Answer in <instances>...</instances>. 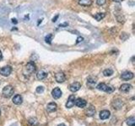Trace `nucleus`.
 <instances>
[{
	"label": "nucleus",
	"instance_id": "nucleus-1",
	"mask_svg": "<svg viewBox=\"0 0 135 126\" xmlns=\"http://www.w3.org/2000/svg\"><path fill=\"white\" fill-rule=\"evenodd\" d=\"M36 64L33 62H30L26 64L25 67H24V73L25 75H30L32 74L33 72H36Z\"/></svg>",
	"mask_w": 135,
	"mask_h": 126
},
{
	"label": "nucleus",
	"instance_id": "nucleus-2",
	"mask_svg": "<svg viewBox=\"0 0 135 126\" xmlns=\"http://www.w3.org/2000/svg\"><path fill=\"white\" fill-rule=\"evenodd\" d=\"M96 88L98 90H101V91H103V92H106V93H112L114 92L115 88L112 86H107L105 83H100L96 86Z\"/></svg>",
	"mask_w": 135,
	"mask_h": 126
},
{
	"label": "nucleus",
	"instance_id": "nucleus-3",
	"mask_svg": "<svg viewBox=\"0 0 135 126\" xmlns=\"http://www.w3.org/2000/svg\"><path fill=\"white\" fill-rule=\"evenodd\" d=\"M3 96L4 97H10L12 96V95L14 94V88L12 86H10V85H8V86H6L3 87Z\"/></svg>",
	"mask_w": 135,
	"mask_h": 126
},
{
	"label": "nucleus",
	"instance_id": "nucleus-4",
	"mask_svg": "<svg viewBox=\"0 0 135 126\" xmlns=\"http://www.w3.org/2000/svg\"><path fill=\"white\" fill-rule=\"evenodd\" d=\"M12 72V67L10 66H3L0 69V74L3 77H9Z\"/></svg>",
	"mask_w": 135,
	"mask_h": 126
},
{
	"label": "nucleus",
	"instance_id": "nucleus-5",
	"mask_svg": "<svg viewBox=\"0 0 135 126\" xmlns=\"http://www.w3.org/2000/svg\"><path fill=\"white\" fill-rule=\"evenodd\" d=\"M97 79L95 78H93V77H90L87 80V86L90 87V88H94L96 84Z\"/></svg>",
	"mask_w": 135,
	"mask_h": 126
},
{
	"label": "nucleus",
	"instance_id": "nucleus-6",
	"mask_svg": "<svg viewBox=\"0 0 135 126\" xmlns=\"http://www.w3.org/2000/svg\"><path fill=\"white\" fill-rule=\"evenodd\" d=\"M55 78H56V81L59 83L63 82L65 80H66V77H65L64 73L63 72H58L56 75H55Z\"/></svg>",
	"mask_w": 135,
	"mask_h": 126
},
{
	"label": "nucleus",
	"instance_id": "nucleus-7",
	"mask_svg": "<svg viewBox=\"0 0 135 126\" xmlns=\"http://www.w3.org/2000/svg\"><path fill=\"white\" fill-rule=\"evenodd\" d=\"M81 87V83L79 82H73L72 84L69 86V90L71 91V92L74 93V92H77V91H79V89H80Z\"/></svg>",
	"mask_w": 135,
	"mask_h": 126
},
{
	"label": "nucleus",
	"instance_id": "nucleus-8",
	"mask_svg": "<svg viewBox=\"0 0 135 126\" xmlns=\"http://www.w3.org/2000/svg\"><path fill=\"white\" fill-rule=\"evenodd\" d=\"M121 78L123 80H130V79L134 78V73L131 72H124L121 75Z\"/></svg>",
	"mask_w": 135,
	"mask_h": 126
},
{
	"label": "nucleus",
	"instance_id": "nucleus-9",
	"mask_svg": "<svg viewBox=\"0 0 135 126\" xmlns=\"http://www.w3.org/2000/svg\"><path fill=\"white\" fill-rule=\"evenodd\" d=\"M74 102H75V97L74 95H70L68 99V102L66 103V107L68 109H71V108L73 107L74 105Z\"/></svg>",
	"mask_w": 135,
	"mask_h": 126
},
{
	"label": "nucleus",
	"instance_id": "nucleus-10",
	"mask_svg": "<svg viewBox=\"0 0 135 126\" xmlns=\"http://www.w3.org/2000/svg\"><path fill=\"white\" fill-rule=\"evenodd\" d=\"M74 104L76 105L77 107H79V108H85V106H86L87 103H86V101H85V99H83V98H78V99H76V100H75Z\"/></svg>",
	"mask_w": 135,
	"mask_h": 126
},
{
	"label": "nucleus",
	"instance_id": "nucleus-11",
	"mask_svg": "<svg viewBox=\"0 0 135 126\" xmlns=\"http://www.w3.org/2000/svg\"><path fill=\"white\" fill-rule=\"evenodd\" d=\"M52 97H54V98L58 99L59 97L62 96V91L60 90V88H59V87H56V88H54L52 90Z\"/></svg>",
	"mask_w": 135,
	"mask_h": 126
},
{
	"label": "nucleus",
	"instance_id": "nucleus-12",
	"mask_svg": "<svg viewBox=\"0 0 135 126\" xmlns=\"http://www.w3.org/2000/svg\"><path fill=\"white\" fill-rule=\"evenodd\" d=\"M132 89V86L128 83H124L120 87V91L122 93H128Z\"/></svg>",
	"mask_w": 135,
	"mask_h": 126
},
{
	"label": "nucleus",
	"instance_id": "nucleus-13",
	"mask_svg": "<svg viewBox=\"0 0 135 126\" xmlns=\"http://www.w3.org/2000/svg\"><path fill=\"white\" fill-rule=\"evenodd\" d=\"M36 77H37V79H39V80H43L47 77V72L44 70H41L37 72Z\"/></svg>",
	"mask_w": 135,
	"mask_h": 126
},
{
	"label": "nucleus",
	"instance_id": "nucleus-14",
	"mask_svg": "<svg viewBox=\"0 0 135 126\" xmlns=\"http://www.w3.org/2000/svg\"><path fill=\"white\" fill-rule=\"evenodd\" d=\"M13 103H15L16 105H20L22 103V101H23V99H22V97L20 95H15V97H13Z\"/></svg>",
	"mask_w": 135,
	"mask_h": 126
},
{
	"label": "nucleus",
	"instance_id": "nucleus-15",
	"mask_svg": "<svg viewBox=\"0 0 135 126\" xmlns=\"http://www.w3.org/2000/svg\"><path fill=\"white\" fill-rule=\"evenodd\" d=\"M110 114H111V113H110V112L108 110H103L100 113V118H101V119H106L110 117Z\"/></svg>",
	"mask_w": 135,
	"mask_h": 126
},
{
	"label": "nucleus",
	"instance_id": "nucleus-16",
	"mask_svg": "<svg viewBox=\"0 0 135 126\" xmlns=\"http://www.w3.org/2000/svg\"><path fill=\"white\" fill-rule=\"evenodd\" d=\"M46 109H47V111L50 112V113L56 111V109H57V104L55 103H50L47 105V107H46Z\"/></svg>",
	"mask_w": 135,
	"mask_h": 126
},
{
	"label": "nucleus",
	"instance_id": "nucleus-17",
	"mask_svg": "<svg viewBox=\"0 0 135 126\" xmlns=\"http://www.w3.org/2000/svg\"><path fill=\"white\" fill-rule=\"evenodd\" d=\"M95 113V109L93 106H90V108H88V109L86 110V115L89 117L93 116Z\"/></svg>",
	"mask_w": 135,
	"mask_h": 126
},
{
	"label": "nucleus",
	"instance_id": "nucleus-18",
	"mask_svg": "<svg viewBox=\"0 0 135 126\" xmlns=\"http://www.w3.org/2000/svg\"><path fill=\"white\" fill-rule=\"evenodd\" d=\"M92 3V0H79V4L81 6H90Z\"/></svg>",
	"mask_w": 135,
	"mask_h": 126
},
{
	"label": "nucleus",
	"instance_id": "nucleus-19",
	"mask_svg": "<svg viewBox=\"0 0 135 126\" xmlns=\"http://www.w3.org/2000/svg\"><path fill=\"white\" fill-rule=\"evenodd\" d=\"M127 125L128 126H134L135 125V119L134 117H130L127 119Z\"/></svg>",
	"mask_w": 135,
	"mask_h": 126
},
{
	"label": "nucleus",
	"instance_id": "nucleus-20",
	"mask_svg": "<svg viewBox=\"0 0 135 126\" xmlns=\"http://www.w3.org/2000/svg\"><path fill=\"white\" fill-rule=\"evenodd\" d=\"M106 15L104 13H98L96 15H94V17H95V19L97 20V21H100V20H101L103 18H105Z\"/></svg>",
	"mask_w": 135,
	"mask_h": 126
},
{
	"label": "nucleus",
	"instance_id": "nucleus-21",
	"mask_svg": "<svg viewBox=\"0 0 135 126\" xmlns=\"http://www.w3.org/2000/svg\"><path fill=\"white\" fill-rule=\"evenodd\" d=\"M28 122H29V124L31 126H37L38 125V121L36 118H30Z\"/></svg>",
	"mask_w": 135,
	"mask_h": 126
},
{
	"label": "nucleus",
	"instance_id": "nucleus-22",
	"mask_svg": "<svg viewBox=\"0 0 135 126\" xmlns=\"http://www.w3.org/2000/svg\"><path fill=\"white\" fill-rule=\"evenodd\" d=\"M103 74H104V76H105V77H110V76H112V75L113 74V71H112L111 68L106 69V70H104Z\"/></svg>",
	"mask_w": 135,
	"mask_h": 126
},
{
	"label": "nucleus",
	"instance_id": "nucleus-23",
	"mask_svg": "<svg viewBox=\"0 0 135 126\" xmlns=\"http://www.w3.org/2000/svg\"><path fill=\"white\" fill-rule=\"evenodd\" d=\"M122 106V102L121 100H116L115 103H114V109H119Z\"/></svg>",
	"mask_w": 135,
	"mask_h": 126
},
{
	"label": "nucleus",
	"instance_id": "nucleus-24",
	"mask_svg": "<svg viewBox=\"0 0 135 126\" xmlns=\"http://www.w3.org/2000/svg\"><path fill=\"white\" fill-rule=\"evenodd\" d=\"M52 38H53L52 34H47V35L46 36V38H45V40H46V42L47 44H51V43H52Z\"/></svg>",
	"mask_w": 135,
	"mask_h": 126
},
{
	"label": "nucleus",
	"instance_id": "nucleus-25",
	"mask_svg": "<svg viewBox=\"0 0 135 126\" xmlns=\"http://www.w3.org/2000/svg\"><path fill=\"white\" fill-rule=\"evenodd\" d=\"M120 38H121V40H123V41H124V40H126L128 38V35L125 33V32H123V33H122V34H121Z\"/></svg>",
	"mask_w": 135,
	"mask_h": 126
},
{
	"label": "nucleus",
	"instance_id": "nucleus-26",
	"mask_svg": "<svg viewBox=\"0 0 135 126\" xmlns=\"http://www.w3.org/2000/svg\"><path fill=\"white\" fill-rule=\"evenodd\" d=\"M43 91H44V87H42V86H39L36 87V93H43Z\"/></svg>",
	"mask_w": 135,
	"mask_h": 126
},
{
	"label": "nucleus",
	"instance_id": "nucleus-27",
	"mask_svg": "<svg viewBox=\"0 0 135 126\" xmlns=\"http://www.w3.org/2000/svg\"><path fill=\"white\" fill-rule=\"evenodd\" d=\"M106 0H96V3L100 6L104 5L106 3Z\"/></svg>",
	"mask_w": 135,
	"mask_h": 126
},
{
	"label": "nucleus",
	"instance_id": "nucleus-28",
	"mask_svg": "<svg viewBox=\"0 0 135 126\" xmlns=\"http://www.w3.org/2000/svg\"><path fill=\"white\" fill-rule=\"evenodd\" d=\"M84 39H83V37H80V36H79V37H78V39H77V41H76V43H79V42H81Z\"/></svg>",
	"mask_w": 135,
	"mask_h": 126
},
{
	"label": "nucleus",
	"instance_id": "nucleus-29",
	"mask_svg": "<svg viewBox=\"0 0 135 126\" xmlns=\"http://www.w3.org/2000/svg\"><path fill=\"white\" fill-rule=\"evenodd\" d=\"M12 23H13V24H16L18 23L17 19H12Z\"/></svg>",
	"mask_w": 135,
	"mask_h": 126
},
{
	"label": "nucleus",
	"instance_id": "nucleus-30",
	"mask_svg": "<svg viewBox=\"0 0 135 126\" xmlns=\"http://www.w3.org/2000/svg\"><path fill=\"white\" fill-rule=\"evenodd\" d=\"M58 17H59V15H57L55 18H53V19H52V22H56L57 21V19H58Z\"/></svg>",
	"mask_w": 135,
	"mask_h": 126
},
{
	"label": "nucleus",
	"instance_id": "nucleus-31",
	"mask_svg": "<svg viewBox=\"0 0 135 126\" xmlns=\"http://www.w3.org/2000/svg\"><path fill=\"white\" fill-rule=\"evenodd\" d=\"M63 26H68V24L67 23H64V24H60V25H59L58 27H63Z\"/></svg>",
	"mask_w": 135,
	"mask_h": 126
},
{
	"label": "nucleus",
	"instance_id": "nucleus-32",
	"mask_svg": "<svg viewBox=\"0 0 135 126\" xmlns=\"http://www.w3.org/2000/svg\"><path fill=\"white\" fill-rule=\"evenodd\" d=\"M114 2H116V3H120V2H122V0H113Z\"/></svg>",
	"mask_w": 135,
	"mask_h": 126
},
{
	"label": "nucleus",
	"instance_id": "nucleus-33",
	"mask_svg": "<svg viewBox=\"0 0 135 126\" xmlns=\"http://www.w3.org/2000/svg\"><path fill=\"white\" fill-rule=\"evenodd\" d=\"M2 58H3V55H2V52L0 51V61L2 60Z\"/></svg>",
	"mask_w": 135,
	"mask_h": 126
},
{
	"label": "nucleus",
	"instance_id": "nucleus-34",
	"mask_svg": "<svg viewBox=\"0 0 135 126\" xmlns=\"http://www.w3.org/2000/svg\"><path fill=\"white\" fill-rule=\"evenodd\" d=\"M58 126H66V125H65L64 124H61V125H58Z\"/></svg>",
	"mask_w": 135,
	"mask_h": 126
},
{
	"label": "nucleus",
	"instance_id": "nucleus-35",
	"mask_svg": "<svg viewBox=\"0 0 135 126\" xmlns=\"http://www.w3.org/2000/svg\"><path fill=\"white\" fill-rule=\"evenodd\" d=\"M0 114H1V111H0Z\"/></svg>",
	"mask_w": 135,
	"mask_h": 126
}]
</instances>
